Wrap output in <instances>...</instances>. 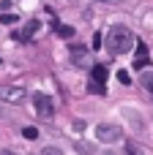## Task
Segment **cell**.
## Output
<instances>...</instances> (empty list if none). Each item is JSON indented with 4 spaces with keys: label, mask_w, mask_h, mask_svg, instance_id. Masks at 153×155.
Masks as SVG:
<instances>
[{
    "label": "cell",
    "mask_w": 153,
    "mask_h": 155,
    "mask_svg": "<svg viewBox=\"0 0 153 155\" xmlns=\"http://www.w3.org/2000/svg\"><path fill=\"white\" fill-rule=\"evenodd\" d=\"M151 63V57H145V60H140V57H134V71H142L145 65Z\"/></svg>",
    "instance_id": "2e32d148"
},
{
    "label": "cell",
    "mask_w": 153,
    "mask_h": 155,
    "mask_svg": "<svg viewBox=\"0 0 153 155\" xmlns=\"http://www.w3.org/2000/svg\"><path fill=\"white\" fill-rule=\"evenodd\" d=\"M131 46H134V33H131L129 27L115 25V27L107 33V49H110L112 54H123V52H129Z\"/></svg>",
    "instance_id": "6da1fadb"
},
{
    "label": "cell",
    "mask_w": 153,
    "mask_h": 155,
    "mask_svg": "<svg viewBox=\"0 0 153 155\" xmlns=\"http://www.w3.org/2000/svg\"><path fill=\"white\" fill-rule=\"evenodd\" d=\"M0 101L5 104H22L25 101V90L16 84H0Z\"/></svg>",
    "instance_id": "3957f363"
},
{
    "label": "cell",
    "mask_w": 153,
    "mask_h": 155,
    "mask_svg": "<svg viewBox=\"0 0 153 155\" xmlns=\"http://www.w3.org/2000/svg\"><path fill=\"white\" fill-rule=\"evenodd\" d=\"M90 79L107 84V79H110V68H107V65H93V68H90Z\"/></svg>",
    "instance_id": "8992f818"
},
{
    "label": "cell",
    "mask_w": 153,
    "mask_h": 155,
    "mask_svg": "<svg viewBox=\"0 0 153 155\" xmlns=\"http://www.w3.org/2000/svg\"><path fill=\"white\" fill-rule=\"evenodd\" d=\"M74 147H77V153H79V155H93V153H96V144H93V142H85V139H77Z\"/></svg>",
    "instance_id": "52a82bcc"
},
{
    "label": "cell",
    "mask_w": 153,
    "mask_h": 155,
    "mask_svg": "<svg viewBox=\"0 0 153 155\" xmlns=\"http://www.w3.org/2000/svg\"><path fill=\"white\" fill-rule=\"evenodd\" d=\"M104 155H118V153H104Z\"/></svg>",
    "instance_id": "7402d4cb"
},
{
    "label": "cell",
    "mask_w": 153,
    "mask_h": 155,
    "mask_svg": "<svg viewBox=\"0 0 153 155\" xmlns=\"http://www.w3.org/2000/svg\"><path fill=\"white\" fill-rule=\"evenodd\" d=\"M22 136H25V139H30V142H33V139H38V131H36V128H33V125H27V128H22Z\"/></svg>",
    "instance_id": "8fae6325"
},
{
    "label": "cell",
    "mask_w": 153,
    "mask_h": 155,
    "mask_svg": "<svg viewBox=\"0 0 153 155\" xmlns=\"http://www.w3.org/2000/svg\"><path fill=\"white\" fill-rule=\"evenodd\" d=\"M33 106H36V112H38L41 117H52V114H55V104H52V98L44 95V93H36V95H33Z\"/></svg>",
    "instance_id": "277c9868"
},
{
    "label": "cell",
    "mask_w": 153,
    "mask_h": 155,
    "mask_svg": "<svg viewBox=\"0 0 153 155\" xmlns=\"http://www.w3.org/2000/svg\"><path fill=\"white\" fill-rule=\"evenodd\" d=\"M38 27H41V25H38V19H30V22L22 27V33H14V38H19V41H30V38H33V33H36Z\"/></svg>",
    "instance_id": "5b68a950"
},
{
    "label": "cell",
    "mask_w": 153,
    "mask_h": 155,
    "mask_svg": "<svg viewBox=\"0 0 153 155\" xmlns=\"http://www.w3.org/2000/svg\"><path fill=\"white\" fill-rule=\"evenodd\" d=\"M123 155H145V153H142L137 144H126V147H123Z\"/></svg>",
    "instance_id": "7c38bea8"
},
{
    "label": "cell",
    "mask_w": 153,
    "mask_h": 155,
    "mask_svg": "<svg viewBox=\"0 0 153 155\" xmlns=\"http://www.w3.org/2000/svg\"><path fill=\"white\" fill-rule=\"evenodd\" d=\"M88 90L93 93V95H107V84H101V82H88Z\"/></svg>",
    "instance_id": "9c48e42d"
},
{
    "label": "cell",
    "mask_w": 153,
    "mask_h": 155,
    "mask_svg": "<svg viewBox=\"0 0 153 155\" xmlns=\"http://www.w3.org/2000/svg\"><path fill=\"white\" fill-rule=\"evenodd\" d=\"M140 84H142L148 93H153V71H142V76H140Z\"/></svg>",
    "instance_id": "ba28073f"
},
{
    "label": "cell",
    "mask_w": 153,
    "mask_h": 155,
    "mask_svg": "<svg viewBox=\"0 0 153 155\" xmlns=\"http://www.w3.org/2000/svg\"><path fill=\"white\" fill-rule=\"evenodd\" d=\"M55 33H57L60 38H71V35H74V27H71V25H55Z\"/></svg>",
    "instance_id": "30bf717a"
},
{
    "label": "cell",
    "mask_w": 153,
    "mask_h": 155,
    "mask_svg": "<svg viewBox=\"0 0 153 155\" xmlns=\"http://www.w3.org/2000/svg\"><path fill=\"white\" fill-rule=\"evenodd\" d=\"M41 155H63V153H60L57 147H44V150H41Z\"/></svg>",
    "instance_id": "e0dca14e"
},
{
    "label": "cell",
    "mask_w": 153,
    "mask_h": 155,
    "mask_svg": "<svg viewBox=\"0 0 153 155\" xmlns=\"http://www.w3.org/2000/svg\"><path fill=\"white\" fill-rule=\"evenodd\" d=\"M137 57H140V60H145V57H148V46H145L142 41L137 44Z\"/></svg>",
    "instance_id": "9a60e30c"
},
{
    "label": "cell",
    "mask_w": 153,
    "mask_h": 155,
    "mask_svg": "<svg viewBox=\"0 0 153 155\" xmlns=\"http://www.w3.org/2000/svg\"><path fill=\"white\" fill-rule=\"evenodd\" d=\"M118 82L120 84H131V76H129V71L123 68V71H118Z\"/></svg>",
    "instance_id": "4fadbf2b"
},
{
    "label": "cell",
    "mask_w": 153,
    "mask_h": 155,
    "mask_svg": "<svg viewBox=\"0 0 153 155\" xmlns=\"http://www.w3.org/2000/svg\"><path fill=\"white\" fill-rule=\"evenodd\" d=\"M123 136V128L120 125H112V123H101L99 128H96V139L101 142V144H112V142H118Z\"/></svg>",
    "instance_id": "7a4b0ae2"
},
{
    "label": "cell",
    "mask_w": 153,
    "mask_h": 155,
    "mask_svg": "<svg viewBox=\"0 0 153 155\" xmlns=\"http://www.w3.org/2000/svg\"><path fill=\"white\" fill-rule=\"evenodd\" d=\"M0 63H3V60H0Z\"/></svg>",
    "instance_id": "603a6c76"
},
{
    "label": "cell",
    "mask_w": 153,
    "mask_h": 155,
    "mask_svg": "<svg viewBox=\"0 0 153 155\" xmlns=\"http://www.w3.org/2000/svg\"><path fill=\"white\" fill-rule=\"evenodd\" d=\"M96 3H104V5H107V3H115V0H96Z\"/></svg>",
    "instance_id": "44dd1931"
},
{
    "label": "cell",
    "mask_w": 153,
    "mask_h": 155,
    "mask_svg": "<svg viewBox=\"0 0 153 155\" xmlns=\"http://www.w3.org/2000/svg\"><path fill=\"white\" fill-rule=\"evenodd\" d=\"M8 8H11V0H0V11H3V14H5V11H8Z\"/></svg>",
    "instance_id": "d6986e66"
},
{
    "label": "cell",
    "mask_w": 153,
    "mask_h": 155,
    "mask_svg": "<svg viewBox=\"0 0 153 155\" xmlns=\"http://www.w3.org/2000/svg\"><path fill=\"white\" fill-rule=\"evenodd\" d=\"M96 49H101V33L93 35V52H96Z\"/></svg>",
    "instance_id": "ac0fdd59"
},
{
    "label": "cell",
    "mask_w": 153,
    "mask_h": 155,
    "mask_svg": "<svg viewBox=\"0 0 153 155\" xmlns=\"http://www.w3.org/2000/svg\"><path fill=\"white\" fill-rule=\"evenodd\" d=\"M14 22H16L14 14H0V25H14Z\"/></svg>",
    "instance_id": "5bb4252c"
},
{
    "label": "cell",
    "mask_w": 153,
    "mask_h": 155,
    "mask_svg": "<svg viewBox=\"0 0 153 155\" xmlns=\"http://www.w3.org/2000/svg\"><path fill=\"white\" fill-rule=\"evenodd\" d=\"M0 155H16V153H11V150H0Z\"/></svg>",
    "instance_id": "ffe728a7"
}]
</instances>
